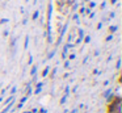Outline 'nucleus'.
Listing matches in <instances>:
<instances>
[{
    "label": "nucleus",
    "instance_id": "obj_1",
    "mask_svg": "<svg viewBox=\"0 0 122 113\" xmlns=\"http://www.w3.org/2000/svg\"><path fill=\"white\" fill-rule=\"evenodd\" d=\"M106 113H122V99L113 96L106 105Z\"/></svg>",
    "mask_w": 122,
    "mask_h": 113
}]
</instances>
